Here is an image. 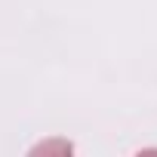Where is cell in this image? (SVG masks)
Here are the masks:
<instances>
[{
    "label": "cell",
    "instance_id": "6da1fadb",
    "mask_svg": "<svg viewBox=\"0 0 157 157\" xmlns=\"http://www.w3.org/2000/svg\"><path fill=\"white\" fill-rule=\"evenodd\" d=\"M71 151H74V145H71L68 139H46V142H40V145L31 148L34 157H40V154H43V157H49V154H62V157H68Z\"/></svg>",
    "mask_w": 157,
    "mask_h": 157
}]
</instances>
